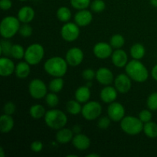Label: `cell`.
<instances>
[{
    "instance_id": "22",
    "label": "cell",
    "mask_w": 157,
    "mask_h": 157,
    "mask_svg": "<svg viewBox=\"0 0 157 157\" xmlns=\"http://www.w3.org/2000/svg\"><path fill=\"white\" fill-rule=\"evenodd\" d=\"M90 95H91L90 87H87V85L78 87L75 93V100H77L81 104H85L87 101H89Z\"/></svg>"
},
{
    "instance_id": "48",
    "label": "cell",
    "mask_w": 157,
    "mask_h": 157,
    "mask_svg": "<svg viewBox=\"0 0 157 157\" xmlns=\"http://www.w3.org/2000/svg\"><path fill=\"white\" fill-rule=\"evenodd\" d=\"M87 157H99L100 156V154H98V153H90V154L87 155Z\"/></svg>"
},
{
    "instance_id": "8",
    "label": "cell",
    "mask_w": 157,
    "mask_h": 157,
    "mask_svg": "<svg viewBox=\"0 0 157 157\" xmlns=\"http://www.w3.org/2000/svg\"><path fill=\"white\" fill-rule=\"evenodd\" d=\"M29 93L35 100L43 99L48 94V87L45 83L39 78H35L29 82Z\"/></svg>"
},
{
    "instance_id": "20",
    "label": "cell",
    "mask_w": 157,
    "mask_h": 157,
    "mask_svg": "<svg viewBox=\"0 0 157 157\" xmlns=\"http://www.w3.org/2000/svg\"><path fill=\"white\" fill-rule=\"evenodd\" d=\"M35 16V12L31 6H25L18 10L17 17L21 23H30Z\"/></svg>"
},
{
    "instance_id": "43",
    "label": "cell",
    "mask_w": 157,
    "mask_h": 157,
    "mask_svg": "<svg viewBox=\"0 0 157 157\" xmlns=\"http://www.w3.org/2000/svg\"><path fill=\"white\" fill-rule=\"evenodd\" d=\"M31 150L34 152V153H40L42 151L43 148H44V145L43 143L39 140H35L31 144Z\"/></svg>"
},
{
    "instance_id": "16",
    "label": "cell",
    "mask_w": 157,
    "mask_h": 157,
    "mask_svg": "<svg viewBox=\"0 0 157 157\" xmlns=\"http://www.w3.org/2000/svg\"><path fill=\"white\" fill-rule=\"evenodd\" d=\"M75 22L80 27H84L87 26L92 22L93 21V15L90 10L82 9V10H78L75 13Z\"/></svg>"
},
{
    "instance_id": "42",
    "label": "cell",
    "mask_w": 157,
    "mask_h": 157,
    "mask_svg": "<svg viewBox=\"0 0 157 157\" xmlns=\"http://www.w3.org/2000/svg\"><path fill=\"white\" fill-rule=\"evenodd\" d=\"M16 110V106L12 101H8L3 106V112L6 114L13 115Z\"/></svg>"
},
{
    "instance_id": "40",
    "label": "cell",
    "mask_w": 157,
    "mask_h": 157,
    "mask_svg": "<svg viewBox=\"0 0 157 157\" xmlns=\"http://www.w3.org/2000/svg\"><path fill=\"white\" fill-rule=\"evenodd\" d=\"M111 120L108 116L101 117L98 121V128L101 130H107L109 128L111 124Z\"/></svg>"
},
{
    "instance_id": "4",
    "label": "cell",
    "mask_w": 157,
    "mask_h": 157,
    "mask_svg": "<svg viewBox=\"0 0 157 157\" xmlns=\"http://www.w3.org/2000/svg\"><path fill=\"white\" fill-rule=\"evenodd\" d=\"M21 21L18 17L9 15L2 18L0 24V34L3 38L10 39L19 32Z\"/></svg>"
},
{
    "instance_id": "36",
    "label": "cell",
    "mask_w": 157,
    "mask_h": 157,
    "mask_svg": "<svg viewBox=\"0 0 157 157\" xmlns=\"http://www.w3.org/2000/svg\"><path fill=\"white\" fill-rule=\"evenodd\" d=\"M90 7L92 12L100 13L104 12L106 9V3L104 0H94L90 3Z\"/></svg>"
},
{
    "instance_id": "13",
    "label": "cell",
    "mask_w": 157,
    "mask_h": 157,
    "mask_svg": "<svg viewBox=\"0 0 157 157\" xmlns=\"http://www.w3.org/2000/svg\"><path fill=\"white\" fill-rule=\"evenodd\" d=\"M93 53L98 59H107L111 57L113 53V48L110 43L100 41L94 46Z\"/></svg>"
},
{
    "instance_id": "29",
    "label": "cell",
    "mask_w": 157,
    "mask_h": 157,
    "mask_svg": "<svg viewBox=\"0 0 157 157\" xmlns=\"http://www.w3.org/2000/svg\"><path fill=\"white\" fill-rule=\"evenodd\" d=\"M56 15L58 19L61 22H67L71 18L72 14L70 9L66 6H61L57 10Z\"/></svg>"
},
{
    "instance_id": "41",
    "label": "cell",
    "mask_w": 157,
    "mask_h": 157,
    "mask_svg": "<svg viewBox=\"0 0 157 157\" xmlns=\"http://www.w3.org/2000/svg\"><path fill=\"white\" fill-rule=\"evenodd\" d=\"M81 75L84 80L87 81H91L96 77V71L91 68H86L83 70Z\"/></svg>"
},
{
    "instance_id": "47",
    "label": "cell",
    "mask_w": 157,
    "mask_h": 157,
    "mask_svg": "<svg viewBox=\"0 0 157 157\" xmlns=\"http://www.w3.org/2000/svg\"><path fill=\"white\" fill-rule=\"evenodd\" d=\"M150 4L153 7L157 8V0H150Z\"/></svg>"
},
{
    "instance_id": "9",
    "label": "cell",
    "mask_w": 157,
    "mask_h": 157,
    "mask_svg": "<svg viewBox=\"0 0 157 157\" xmlns=\"http://www.w3.org/2000/svg\"><path fill=\"white\" fill-rule=\"evenodd\" d=\"M79 27L75 22H65L61 29V38L67 42L76 41L81 33Z\"/></svg>"
},
{
    "instance_id": "35",
    "label": "cell",
    "mask_w": 157,
    "mask_h": 157,
    "mask_svg": "<svg viewBox=\"0 0 157 157\" xmlns=\"http://www.w3.org/2000/svg\"><path fill=\"white\" fill-rule=\"evenodd\" d=\"M70 3L74 9L77 10L86 9L90 6V0H70Z\"/></svg>"
},
{
    "instance_id": "14",
    "label": "cell",
    "mask_w": 157,
    "mask_h": 157,
    "mask_svg": "<svg viewBox=\"0 0 157 157\" xmlns=\"http://www.w3.org/2000/svg\"><path fill=\"white\" fill-rule=\"evenodd\" d=\"M114 78V75H113V73L112 72V71L110 69L107 68V67H100V68H98L96 71V77H95V79L101 85H110L112 83H113Z\"/></svg>"
},
{
    "instance_id": "19",
    "label": "cell",
    "mask_w": 157,
    "mask_h": 157,
    "mask_svg": "<svg viewBox=\"0 0 157 157\" xmlns=\"http://www.w3.org/2000/svg\"><path fill=\"white\" fill-rule=\"evenodd\" d=\"M71 142L74 147L80 151L87 150L90 147V144H91L90 138L87 135L81 133L75 134Z\"/></svg>"
},
{
    "instance_id": "5",
    "label": "cell",
    "mask_w": 157,
    "mask_h": 157,
    "mask_svg": "<svg viewBox=\"0 0 157 157\" xmlns=\"http://www.w3.org/2000/svg\"><path fill=\"white\" fill-rule=\"evenodd\" d=\"M121 128L123 131L130 136L140 134L144 129V123L133 116H125L121 121Z\"/></svg>"
},
{
    "instance_id": "18",
    "label": "cell",
    "mask_w": 157,
    "mask_h": 157,
    "mask_svg": "<svg viewBox=\"0 0 157 157\" xmlns=\"http://www.w3.org/2000/svg\"><path fill=\"white\" fill-rule=\"evenodd\" d=\"M15 64L12 59L6 56L0 58V75L2 77H9L15 73Z\"/></svg>"
},
{
    "instance_id": "39",
    "label": "cell",
    "mask_w": 157,
    "mask_h": 157,
    "mask_svg": "<svg viewBox=\"0 0 157 157\" xmlns=\"http://www.w3.org/2000/svg\"><path fill=\"white\" fill-rule=\"evenodd\" d=\"M138 117L144 124H146V123L152 121L153 114H152V112L150 109H144L140 112L139 114H138Z\"/></svg>"
},
{
    "instance_id": "33",
    "label": "cell",
    "mask_w": 157,
    "mask_h": 157,
    "mask_svg": "<svg viewBox=\"0 0 157 157\" xmlns=\"http://www.w3.org/2000/svg\"><path fill=\"white\" fill-rule=\"evenodd\" d=\"M25 50L22 45L19 44H14L12 45L11 56L16 60H21L25 58Z\"/></svg>"
},
{
    "instance_id": "15",
    "label": "cell",
    "mask_w": 157,
    "mask_h": 157,
    "mask_svg": "<svg viewBox=\"0 0 157 157\" xmlns=\"http://www.w3.org/2000/svg\"><path fill=\"white\" fill-rule=\"evenodd\" d=\"M111 61L113 65L119 68L125 67L128 63V55L122 48L115 49L111 55Z\"/></svg>"
},
{
    "instance_id": "32",
    "label": "cell",
    "mask_w": 157,
    "mask_h": 157,
    "mask_svg": "<svg viewBox=\"0 0 157 157\" xmlns=\"http://www.w3.org/2000/svg\"><path fill=\"white\" fill-rule=\"evenodd\" d=\"M12 45H13V44L7 38L2 39L1 42H0V52H1V55L6 57L11 56Z\"/></svg>"
},
{
    "instance_id": "24",
    "label": "cell",
    "mask_w": 157,
    "mask_h": 157,
    "mask_svg": "<svg viewBox=\"0 0 157 157\" xmlns=\"http://www.w3.org/2000/svg\"><path fill=\"white\" fill-rule=\"evenodd\" d=\"M15 125L12 115L4 114L0 117V130L2 133H8L12 130Z\"/></svg>"
},
{
    "instance_id": "11",
    "label": "cell",
    "mask_w": 157,
    "mask_h": 157,
    "mask_svg": "<svg viewBox=\"0 0 157 157\" xmlns=\"http://www.w3.org/2000/svg\"><path fill=\"white\" fill-rule=\"evenodd\" d=\"M84 52L80 48L74 47L69 49L65 55V60L69 66L78 67L84 61Z\"/></svg>"
},
{
    "instance_id": "10",
    "label": "cell",
    "mask_w": 157,
    "mask_h": 157,
    "mask_svg": "<svg viewBox=\"0 0 157 157\" xmlns=\"http://www.w3.org/2000/svg\"><path fill=\"white\" fill-rule=\"evenodd\" d=\"M125 107L119 102L110 103L107 107V116L113 122H121L125 117Z\"/></svg>"
},
{
    "instance_id": "45",
    "label": "cell",
    "mask_w": 157,
    "mask_h": 157,
    "mask_svg": "<svg viewBox=\"0 0 157 157\" xmlns=\"http://www.w3.org/2000/svg\"><path fill=\"white\" fill-rule=\"evenodd\" d=\"M150 74H151L152 78H153L155 81H157V64L153 66L151 71H150Z\"/></svg>"
},
{
    "instance_id": "26",
    "label": "cell",
    "mask_w": 157,
    "mask_h": 157,
    "mask_svg": "<svg viewBox=\"0 0 157 157\" xmlns=\"http://www.w3.org/2000/svg\"><path fill=\"white\" fill-rule=\"evenodd\" d=\"M66 110L70 114L77 116L81 113L82 107L81 105V103L78 102L77 100H70L66 104Z\"/></svg>"
},
{
    "instance_id": "7",
    "label": "cell",
    "mask_w": 157,
    "mask_h": 157,
    "mask_svg": "<svg viewBox=\"0 0 157 157\" xmlns=\"http://www.w3.org/2000/svg\"><path fill=\"white\" fill-rule=\"evenodd\" d=\"M102 110V106L98 101H90L83 106L81 114L86 121H95L101 117Z\"/></svg>"
},
{
    "instance_id": "34",
    "label": "cell",
    "mask_w": 157,
    "mask_h": 157,
    "mask_svg": "<svg viewBox=\"0 0 157 157\" xmlns=\"http://www.w3.org/2000/svg\"><path fill=\"white\" fill-rule=\"evenodd\" d=\"M44 98H45V102L47 105L51 108L57 107L59 104V98L57 95V93H54V92L48 93Z\"/></svg>"
},
{
    "instance_id": "37",
    "label": "cell",
    "mask_w": 157,
    "mask_h": 157,
    "mask_svg": "<svg viewBox=\"0 0 157 157\" xmlns=\"http://www.w3.org/2000/svg\"><path fill=\"white\" fill-rule=\"evenodd\" d=\"M147 106L150 110H157V92L150 94L147 100Z\"/></svg>"
},
{
    "instance_id": "30",
    "label": "cell",
    "mask_w": 157,
    "mask_h": 157,
    "mask_svg": "<svg viewBox=\"0 0 157 157\" xmlns=\"http://www.w3.org/2000/svg\"><path fill=\"white\" fill-rule=\"evenodd\" d=\"M64 85V81L62 78H54L48 84V89L51 92L59 93L62 90Z\"/></svg>"
},
{
    "instance_id": "46",
    "label": "cell",
    "mask_w": 157,
    "mask_h": 157,
    "mask_svg": "<svg viewBox=\"0 0 157 157\" xmlns=\"http://www.w3.org/2000/svg\"><path fill=\"white\" fill-rule=\"evenodd\" d=\"M73 132L75 133V134H78V133H81V127L80 125H75L74 126L73 129H72Z\"/></svg>"
},
{
    "instance_id": "2",
    "label": "cell",
    "mask_w": 157,
    "mask_h": 157,
    "mask_svg": "<svg viewBox=\"0 0 157 157\" xmlns=\"http://www.w3.org/2000/svg\"><path fill=\"white\" fill-rule=\"evenodd\" d=\"M68 68V64L65 58L59 56H54L46 60L44 64V69L48 75L54 78H63L66 75Z\"/></svg>"
},
{
    "instance_id": "31",
    "label": "cell",
    "mask_w": 157,
    "mask_h": 157,
    "mask_svg": "<svg viewBox=\"0 0 157 157\" xmlns=\"http://www.w3.org/2000/svg\"><path fill=\"white\" fill-rule=\"evenodd\" d=\"M110 44L114 49L122 48L125 44V38L121 34H115L111 36L110 39Z\"/></svg>"
},
{
    "instance_id": "3",
    "label": "cell",
    "mask_w": 157,
    "mask_h": 157,
    "mask_svg": "<svg viewBox=\"0 0 157 157\" xmlns=\"http://www.w3.org/2000/svg\"><path fill=\"white\" fill-rule=\"evenodd\" d=\"M44 119L46 125L55 130L65 127L68 121L67 114L58 109H51L46 111Z\"/></svg>"
},
{
    "instance_id": "17",
    "label": "cell",
    "mask_w": 157,
    "mask_h": 157,
    "mask_svg": "<svg viewBox=\"0 0 157 157\" xmlns=\"http://www.w3.org/2000/svg\"><path fill=\"white\" fill-rule=\"evenodd\" d=\"M118 91L115 88L114 86L107 85L104 86V88L101 90L100 98L101 100L105 104H110V103L114 102L117 98Z\"/></svg>"
},
{
    "instance_id": "38",
    "label": "cell",
    "mask_w": 157,
    "mask_h": 157,
    "mask_svg": "<svg viewBox=\"0 0 157 157\" xmlns=\"http://www.w3.org/2000/svg\"><path fill=\"white\" fill-rule=\"evenodd\" d=\"M19 35L23 38H29L32 35L33 29L29 23H22L19 29Z\"/></svg>"
},
{
    "instance_id": "44",
    "label": "cell",
    "mask_w": 157,
    "mask_h": 157,
    "mask_svg": "<svg viewBox=\"0 0 157 157\" xmlns=\"http://www.w3.org/2000/svg\"><path fill=\"white\" fill-rule=\"evenodd\" d=\"M12 7V0H0V8L3 11H8Z\"/></svg>"
},
{
    "instance_id": "51",
    "label": "cell",
    "mask_w": 157,
    "mask_h": 157,
    "mask_svg": "<svg viewBox=\"0 0 157 157\" xmlns=\"http://www.w3.org/2000/svg\"><path fill=\"white\" fill-rule=\"evenodd\" d=\"M18 1H20V2H26V1H28V0H18Z\"/></svg>"
},
{
    "instance_id": "50",
    "label": "cell",
    "mask_w": 157,
    "mask_h": 157,
    "mask_svg": "<svg viewBox=\"0 0 157 157\" xmlns=\"http://www.w3.org/2000/svg\"><path fill=\"white\" fill-rule=\"evenodd\" d=\"M67 156H74V157H77L78 156L75 154H71V155H67Z\"/></svg>"
},
{
    "instance_id": "28",
    "label": "cell",
    "mask_w": 157,
    "mask_h": 157,
    "mask_svg": "<svg viewBox=\"0 0 157 157\" xmlns=\"http://www.w3.org/2000/svg\"><path fill=\"white\" fill-rule=\"evenodd\" d=\"M45 113V108L41 104H34L29 109V114L34 119H41V118L44 117Z\"/></svg>"
},
{
    "instance_id": "49",
    "label": "cell",
    "mask_w": 157,
    "mask_h": 157,
    "mask_svg": "<svg viewBox=\"0 0 157 157\" xmlns=\"http://www.w3.org/2000/svg\"><path fill=\"white\" fill-rule=\"evenodd\" d=\"M0 156L1 157H5V150L3 149V147L0 148Z\"/></svg>"
},
{
    "instance_id": "12",
    "label": "cell",
    "mask_w": 157,
    "mask_h": 157,
    "mask_svg": "<svg viewBox=\"0 0 157 157\" xmlns=\"http://www.w3.org/2000/svg\"><path fill=\"white\" fill-rule=\"evenodd\" d=\"M113 85L118 93L126 94L131 89L132 79L126 73L120 74L114 78Z\"/></svg>"
},
{
    "instance_id": "6",
    "label": "cell",
    "mask_w": 157,
    "mask_h": 157,
    "mask_svg": "<svg viewBox=\"0 0 157 157\" xmlns=\"http://www.w3.org/2000/svg\"><path fill=\"white\" fill-rule=\"evenodd\" d=\"M44 57V48L41 44L34 43L25 49V61L30 65H37L43 60Z\"/></svg>"
},
{
    "instance_id": "25",
    "label": "cell",
    "mask_w": 157,
    "mask_h": 157,
    "mask_svg": "<svg viewBox=\"0 0 157 157\" xmlns=\"http://www.w3.org/2000/svg\"><path fill=\"white\" fill-rule=\"evenodd\" d=\"M130 56L133 59L141 60L146 55V48L144 44L140 43H136L133 44L130 50Z\"/></svg>"
},
{
    "instance_id": "27",
    "label": "cell",
    "mask_w": 157,
    "mask_h": 157,
    "mask_svg": "<svg viewBox=\"0 0 157 157\" xmlns=\"http://www.w3.org/2000/svg\"><path fill=\"white\" fill-rule=\"evenodd\" d=\"M144 134L149 138L154 139L157 137V124L153 121H150L144 124L143 129Z\"/></svg>"
},
{
    "instance_id": "21",
    "label": "cell",
    "mask_w": 157,
    "mask_h": 157,
    "mask_svg": "<svg viewBox=\"0 0 157 157\" xmlns=\"http://www.w3.org/2000/svg\"><path fill=\"white\" fill-rule=\"evenodd\" d=\"M74 134L75 133L71 129L63 127L58 130L56 135H55V139L58 144H66L72 141L74 136H75Z\"/></svg>"
},
{
    "instance_id": "1",
    "label": "cell",
    "mask_w": 157,
    "mask_h": 157,
    "mask_svg": "<svg viewBox=\"0 0 157 157\" xmlns=\"http://www.w3.org/2000/svg\"><path fill=\"white\" fill-rule=\"evenodd\" d=\"M125 72L132 81L137 83H144L149 78V71L140 60L132 59L128 61L125 67Z\"/></svg>"
},
{
    "instance_id": "23",
    "label": "cell",
    "mask_w": 157,
    "mask_h": 157,
    "mask_svg": "<svg viewBox=\"0 0 157 157\" xmlns=\"http://www.w3.org/2000/svg\"><path fill=\"white\" fill-rule=\"evenodd\" d=\"M31 66L26 61H20L15 65V75L19 79H25L31 73Z\"/></svg>"
}]
</instances>
